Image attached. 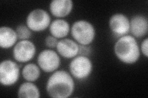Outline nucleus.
Wrapping results in <instances>:
<instances>
[{
  "instance_id": "obj_16",
  "label": "nucleus",
  "mask_w": 148,
  "mask_h": 98,
  "mask_svg": "<svg viewBox=\"0 0 148 98\" xmlns=\"http://www.w3.org/2000/svg\"><path fill=\"white\" fill-rule=\"evenodd\" d=\"M41 74L40 68L34 63H28L22 70V76L27 82H34L39 78Z\"/></svg>"
},
{
  "instance_id": "obj_11",
  "label": "nucleus",
  "mask_w": 148,
  "mask_h": 98,
  "mask_svg": "<svg viewBox=\"0 0 148 98\" xmlns=\"http://www.w3.org/2000/svg\"><path fill=\"white\" fill-rule=\"evenodd\" d=\"M148 31L147 18L142 15H136L130 20V32L135 38H141Z\"/></svg>"
},
{
  "instance_id": "obj_6",
  "label": "nucleus",
  "mask_w": 148,
  "mask_h": 98,
  "mask_svg": "<svg viewBox=\"0 0 148 98\" xmlns=\"http://www.w3.org/2000/svg\"><path fill=\"white\" fill-rule=\"evenodd\" d=\"M19 76L20 68L16 62L5 59L0 64V83L3 86L10 87L14 85Z\"/></svg>"
},
{
  "instance_id": "obj_4",
  "label": "nucleus",
  "mask_w": 148,
  "mask_h": 98,
  "mask_svg": "<svg viewBox=\"0 0 148 98\" xmlns=\"http://www.w3.org/2000/svg\"><path fill=\"white\" fill-rule=\"evenodd\" d=\"M69 70L73 77L77 80H83L88 77L91 74L92 63L88 57L77 55L71 62Z\"/></svg>"
},
{
  "instance_id": "obj_19",
  "label": "nucleus",
  "mask_w": 148,
  "mask_h": 98,
  "mask_svg": "<svg viewBox=\"0 0 148 98\" xmlns=\"http://www.w3.org/2000/svg\"><path fill=\"white\" fill-rule=\"evenodd\" d=\"M91 53V49L88 45H79V55L88 57Z\"/></svg>"
},
{
  "instance_id": "obj_14",
  "label": "nucleus",
  "mask_w": 148,
  "mask_h": 98,
  "mask_svg": "<svg viewBox=\"0 0 148 98\" xmlns=\"http://www.w3.org/2000/svg\"><path fill=\"white\" fill-rule=\"evenodd\" d=\"M71 31L69 23L64 19L57 18L49 25V31L52 36L57 39H62L66 37Z\"/></svg>"
},
{
  "instance_id": "obj_3",
  "label": "nucleus",
  "mask_w": 148,
  "mask_h": 98,
  "mask_svg": "<svg viewBox=\"0 0 148 98\" xmlns=\"http://www.w3.org/2000/svg\"><path fill=\"white\" fill-rule=\"evenodd\" d=\"M71 32L73 38L79 45H89L94 41L96 30L94 26L85 20H77L73 23Z\"/></svg>"
},
{
  "instance_id": "obj_8",
  "label": "nucleus",
  "mask_w": 148,
  "mask_h": 98,
  "mask_svg": "<svg viewBox=\"0 0 148 98\" xmlns=\"http://www.w3.org/2000/svg\"><path fill=\"white\" fill-rule=\"evenodd\" d=\"M36 52V46L29 40H22L14 47L13 58L19 63H27L33 59Z\"/></svg>"
},
{
  "instance_id": "obj_9",
  "label": "nucleus",
  "mask_w": 148,
  "mask_h": 98,
  "mask_svg": "<svg viewBox=\"0 0 148 98\" xmlns=\"http://www.w3.org/2000/svg\"><path fill=\"white\" fill-rule=\"evenodd\" d=\"M109 25L112 34L119 38L130 32V20L122 13H116L111 16Z\"/></svg>"
},
{
  "instance_id": "obj_13",
  "label": "nucleus",
  "mask_w": 148,
  "mask_h": 98,
  "mask_svg": "<svg viewBox=\"0 0 148 98\" xmlns=\"http://www.w3.org/2000/svg\"><path fill=\"white\" fill-rule=\"evenodd\" d=\"M18 39L16 30L9 26H1L0 28V46L8 49L16 44Z\"/></svg>"
},
{
  "instance_id": "obj_10",
  "label": "nucleus",
  "mask_w": 148,
  "mask_h": 98,
  "mask_svg": "<svg viewBox=\"0 0 148 98\" xmlns=\"http://www.w3.org/2000/svg\"><path fill=\"white\" fill-rule=\"evenodd\" d=\"M56 48L59 55L67 59L75 58L79 53V44L76 41L68 38L59 41Z\"/></svg>"
},
{
  "instance_id": "obj_20",
  "label": "nucleus",
  "mask_w": 148,
  "mask_h": 98,
  "mask_svg": "<svg viewBox=\"0 0 148 98\" xmlns=\"http://www.w3.org/2000/svg\"><path fill=\"white\" fill-rule=\"evenodd\" d=\"M147 45H148V38H146L143 41L141 44V52L143 53L146 58L148 57V47H147Z\"/></svg>"
},
{
  "instance_id": "obj_7",
  "label": "nucleus",
  "mask_w": 148,
  "mask_h": 98,
  "mask_svg": "<svg viewBox=\"0 0 148 98\" xmlns=\"http://www.w3.org/2000/svg\"><path fill=\"white\" fill-rule=\"evenodd\" d=\"M37 63L40 68L45 72H54L61 64V58L58 53L53 50L46 49L39 53Z\"/></svg>"
},
{
  "instance_id": "obj_1",
  "label": "nucleus",
  "mask_w": 148,
  "mask_h": 98,
  "mask_svg": "<svg viewBox=\"0 0 148 98\" xmlns=\"http://www.w3.org/2000/svg\"><path fill=\"white\" fill-rule=\"evenodd\" d=\"M75 89L73 77L68 72L57 70L48 78L46 90L48 95L54 98H67Z\"/></svg>"
},
{
  "instance_id": "obj_5",
  "label": "nucleus",
  "mask_w": 148,
  "mask_h": 98,
  "mask_svg": "<svg viewBox=\"0 0 148 98\" xmlns=\"http://www.w3.org/2000/svg\"><path fill=\"white\" fill-rule=\"evenodd\" d=\"M51 17L43 9L32 10L26 18V25L32 31L41 32L45 30L51 24Z\"/></svg>"
},
{
  "instance_id": "obj_18",
  "label": "nucleus",
  "mask_w": 148,
  "mask_h": 98,
  "mask_svg": "<svg viewBox=\"0 0 148 98\" xmlns=\"http://www.w3.org/2000/svg\"><path fill=\"white\" fill-rule=\"evenodd\" d=\"M58 40L52 35L48 36L45 38V43L46 47H48L49 49H54L56 47L57 44L58 43Z\"/></svg>"
},
{
  "instance_id": "obj_2",
  "label": "nucleus",
  "mask_w": 148,
  "mask_h": 98,
  "mask_svg": "<svg viewBox=\"0 0 148 98\" xmlns=\"http://www.w3.org/2000/svg\"><path fill=\"white\" fill-rule=\"evenodd\" d=\"M114 53L120 62L127 64L136 63L140 57V48L136 38L131 35L119 38L114 45Z\"/></svg>"
},
{
  "instance_id": "obj_15",
  "label": "nucleus",
  "mask_w": 148,
  "mask_h": 98,
  "mask_svg": "<svg viewBox=\"0 0 148 98\" xmlns=\"http://www.w3.org/2000/svg\"><path fill=\"white\" fill-rule=\"evenodd\" d=\"M17 96L21 98H38L40 91L36 85L30 82L22 83L17 91Z\"/></svg>"
},
{
  "instance_id": "obj_12",
  "label": "nucleus",
  "mask_w": 148,
  "mask_h": 98,
  "mask_svg": "<svg viewBox=\"0 0 148 98\" xmlns=\"http://www.w3.org/2000/svg\"><path fill=\"white\" fill-rule=\"evenodd\" d=\"M73 7L72 0H53L49 4V11L53 16L63 18L70 14Z\"/></svg>"
},
{
  "instance_id": "obj_17",
  "label": "nucleus",
  "mask_w": 148,
  "mask_h": 98,
  "mask_svg": "<svg viewBox=\"0 0 148 98\" xmlns=\"http://www.w3.org/2000/svg\"><path fill=\"white\" fill-rule=\"evenodd\" d=\"M18 39L22 40H28L32 36V32L30 29L27 25H19L16 29Z\"/></svg>"
}]
</instances>
